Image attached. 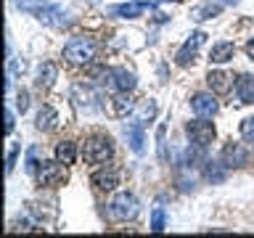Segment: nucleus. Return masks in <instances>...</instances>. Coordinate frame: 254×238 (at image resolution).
Segmentation results:
<instances>
[{"instance_id":"f257e3e1","label":"nucleus","mask_w":254,"mask_h":238,"mask_svg":"<svg viewBox=\"0 0 254 238\" xmlns=\"http://www.w3.org/2000/svg\"><path fill=\"white\" fill-rule=\"evenodd\" d=\"M82 156L87 164H106L114 156V140L109 135H90L82 143Z\"/></svg>"},{"instance_id":"f03ea898","label":"nucleus","mask_w":254,"mask_h":238,"mask_svg":"<svg viewBox=\"0 0 254 238\" xmlns=\"http://www.w3.org/2000/svg\"><path fill=\"white\" fill-rule=\"evenodd\" d=\"M95 53H98V45L90 37H71L66 45H64V59L74 66H85V63H93Z\"/></svg>"},{"instance_id":"7ed1b4c3","label":"nucleus","mask_w":254,"mask_h":238,"mask_svg":"<svg viewBox=\"0 0 254 238\" xmlns=\"http://www.w3.org/2000/svg\"><path fill=\"white\" fill-rule=\"evenodd\" d=\"M35 178L43 188H59V185H66L69 172H66V164H61L59 159H56V162L43 159V162L37 164V170H35Z\"/></svg>"},{"instance_id":"20e7f679","label":"nucleus","mask_w":254,"mask_h":238,"mask_svg":"<svg viewBox=\"0 0 254 238\" xmlns=\"http://www.w3.org/2000/svg\"><path fill=\"white\" fill-rule=\"evenodd\" d=\"M138 209H140L138 198H135L132 193H127V190H122V193H117L114 198H111L109 217L114 222H127V220H132L135 214H138Z\"/></svg>"},{"instance_id":"39448f33","label":"nucleus","mask_w":254,"mask_h":238,"mask_svg":"<svg viewBox=\"0 0 254 238\" xmlns=\"http://www.w3.org/2000/svg\"><path fill=\"white\" fill-rule=\"evenodd\" d=\"M186 135L190 138L193 146H204L206 148L214 138H217V130H214L212 122H206V117H198V119H193V122L186 124Z\"/></svg>"},{"instance_id":"423d86ee","label":"nucleus","mask_w":254,"mask_h":238,"mask_svg":"<svg viewBox=\"0 0 254 238\" xmlns=\"http://www.w3.org/2000/svg\"><path fill=\"white\" fill-rule=\"evenodd\" d=\"M71 103H74L82 114L101 111V95L95 93L90 85H74V90H71Z\"/></svg>"},{"instance_id":"0eeeda50","label":"nucleus","mask_w":254,"mask_h":238,"mask_svg":"<svg viewBox=\"0 0 254 238\" xmlns=\"http://www.w3.org/2000/svg\"><path fill=\"white\" fill-rule=\"evenodd\" d=\"M159 3V0H156ZM154 0H132V3H119V5H109V16H117V19H138L146 11H154L156 8Z\"/></svg>"},{"instance_id":"6e6552de","label":"nucleus","mask_w":254,"mask_h":238,"mask_svg":"<svg viewBox=\"0 0 254 238\" xmlns=\"http://www.w3.org/2000/svg\"><path fill=\"white\" fill-rule=\"evenodd\" d=\"M204 40H206L204 32H193V35L180 45V51L175 53V63H178V66H190V63L196 61V53H198V48H201Z\"/></svg>"},{"instance_id":"1a4fd4ad","label":"nucleus","mask_w":254,"mask_h":238,"mask_svg":"<svg viewBox=\"0 0 254 238\" xmlns=\"http://www.w3.org/2000/svg\"><path fill=\"white\" fill-rule=\"evenodd\" d=\"M222 164L228 167V170H241V167L249 162V151H246L241 143H233V140H228L225 146H222Z\"/></svg>"},{"instance_id":"9d476101","label":"nucleus","mask_w":254,"mask_h":238,"mask_svg":"<svg viewBox=\"0 0 254 238\" xmlns=\"http://www.w3.org/2000/svg\"><path fill=\"white\" fill-rule=\"evenodd\" d=\"M106 85L117 93H132L135 85H138V79H135V74L127 69H111L109 77H106Z\"/></svg>"},{"instance_id":"9b49d317","label":"nucleus","mask_w":254,"mask_h":238,"mask_svg":"<svg viewBox=\"0 0 254 238\" xmlns=\"http://www.w3.org/2000/svg\"><path fill=\"white\" fill-rule=\"evenodd\" d=\"M90 182L98 190H114L119 185V172L114 170V167H101V170H95L90 175Z\"/></svg>"},{"instance_id":"f8f14e48","label":"nucleus","mask_w":254,"mask_h":238,"mask_svg":"<svg viewBox=\"0 0 254 238\" xmlns=\"http://www.w3.org/2000/svg\"><path fill=\"white\" fill-rule=\"evenodd\" d=\"M190 109H193L198 117H214L220 109V103L214 101V93H196L193 98H190Z\"/></svg>"},{"instance_id":"ddd939ff","label":"nucleus","mask_w":254,"mask_h":238,"mask_svg":"<svg viewBox=\"0 0 254 238\" xmlns=\"http://www.w3.org/2000/svg\"><path fill=\"white\" fill-rule=\"evenodd\" d=\"M37 19L43 24H48V27H56V29H64L69 24L66 11H64L61 5H43V11L37 13Z\"/></svg>"},{"instance_id":"4468645a","label":"nucleus","mask_w":254,"mask_h":238,"mask_svg":"<svg viewBox=\"0 0 254 238\" xmlns=\"http://www.w3.org/2000/svg\"><path fill=\"white\" fill-rule=\"evenodd\" d=\"M125 135H127V143H130L132 154H143V151H146V132H143V122L135 119L132 124H127Z\"/></svg>"},{"instance_id":"2eb2a0df","label":"nucleus","mask_w":254,"mask_h":238,"mask_svg":"<svg viewBox=\"0 0 254 238\" xmlns=\"http://www.w3.org/2000/svg\"><path fill=\"white\" fill-rule=\"evenodd\" d=\"M230 74H225V71H209L206 74V85H209V90L212 93H217V95H225V93H230Z\"/></svg>"},{"instance_id":"dca6fc26","label":"nucleus","mask_w":254,"mask_h":238,"mask_svg":"<svg viewBox=\"0 0 254 238\" xmlns=\"http://www.w3.org/2000/svg\"><path fill=\"white\" fill-rule=\"evenodd\" d=\"M236 95L241 103H254V77L252 74H241L236 79Z\"/></svg>"},{"instance_id":"f3484780","label":"nucleus","mask_w":254,"mask_h":238,"mask_svg":"<svg viewBox=\"0 0 254 238\" xmlns=\"http://www.w3.org/2000/svg\"><path fill=\"white\" fill-rule=\"evenodd\" d=\"M56 74H59V69H56V63H51V61H43L37 66V87L40 90H48V87L53 85V79H56Z\"/></svg>"},{"instance_id":"a211bd4d","label":"nucleus","mask_w":254,"mask_h":238,"mask_svg":"<svg viewBox=\"0 0 254 238\" xmlns=\"http://www.w3.org/2000/svg\"><path fill=\"white\" fill-rule=\"evenodd\" d=\"M37 130H43V132H51L56 130V124H59V114H56V109L53 106H43L37 111Z\"/></svg>"},{"instance_id":"6ab92c4d","label":"nucleus","mask_w":254,"mask_h":238,"mask_svg":"<svg viewBox=\"0 0 254 238\" xmlns=\"http://www.w3.org/2000/svg\"><path fill=\"white\" fill-rule=\"evenodd\" d=\"M233 56H236L233 43H217V45H212V51H209L212 63H228V61H233Z\"/></svg>"},{"instance_id":"aec40b11","label":"nucleus","mask_w":254,"mask_h":238,"mask_svg":"<svg viewBox=\"0 0 254 238\" xmlns=\"http://www.w3.org/2000/svg\"><path fill=\"white\" fill-rule=\"evenodd\" d=\"M56 159H59L61 164H74V159H77V143H71V140H61L59 146H56Z\"/></svg>"},{"instance_id":"412c9836","label":"nucleus","mask_w":254,"mask_h":238,"mask_svg":"<svg viewBox=\"0 0 254 238\" xmlns=\"http://www.w3.org/2000/svg\"><path fill=\"white\" fill-rule=\"evenodd\" d=\"M132 109H135V103L130 98V93H117L114 101H111V111H114V117H127Z\"/></svg>"},{"instance_id":"4be33fe9","label":"nucleus","mask_w":254,"mask_h":238,"mask_svg":"<svg viewBox=\"0 0 254 238\" xmlns=\"http://www.w3.org/2000/svg\"><path fill=\"white\" fill-rule=\"evenodd\" d=\"M204 175H206V180H209L212 185H217V182H222V180L228 178V167L222 164V162H206Z\"/></svg>"},{"instance_id":"5701e85b","label":"nucleus","mask_w":254,"mask_h":238,"mask_svg":"<svg viewBox=\"0 0 254 238\" xmlns=\"http://www.w3.org/2000/svg\"><path fill=\"white\" fill-rule=\"evenodd\" d=\"M217 13H220V3H217V5L206 3V5H198V8H196V11L190 13V16H193L196 21H206V19H214Z\"/></svg>"},{"instance_id":"b1692460","label":"nucleus","mask_w":254,"mask_h":238,"mask_svg":"<svg viewBox=\"0 0 254 238\" xmlns=\"http://www.w3.org/2000/svg\"><path fill=\"white\" fill-rule=\"evenodd\" d=\"M156 117V103L154 101H143V106H140V111H138V122H151V119Z\"/></svg>"},{"instance_id":"393cba45","label":"nucleus","mask_w":254,"mask_h":238,"mask_svg":"<svg viewBox=\"0 0 254 238\" xmlns=\"http://www.w3.org/2000/svg\"><path fill=\"white\" fill-rule=\"evenodd\" d=\"M241 138L249 143V146H254V117H246L241 122Z\"/></svg>"},{"instance_id":"a878e982","label":"nucleus","mask_w":254,"mask_h":238,"mask_svg":"<svg viewBox=\"0 0 254 238\" xmlns=\"http://www.w3.org/2000/svg\"><path fill=\"white\" fill-rule=\"evenodd\" d=\"M16 5H19L21 8V11H27V13H40V11H43V0H16Z\"/></svg>"},{"instance_id":"bb28decb","label":"nucleus","mask_w":254,"mask_h":238,"mask_svg":"<svg viewBox=\"0 0 254 238\" xmlns=\"http://www.w3.org/2000/svg\"><path fill=\"white\" fill-rule=\"evenodd\" d=\"M151 230H154V233H162L164 230V209L162 206H156V209L151 212Z\"/></svg>"},{"instance_id":"cd10ccee","label":"nucleus","mask_w":254,"mask_h":238,"mask_svg":"<svg viewBox=\"0 0 254 238\" xmlns=\"http://www.w3.org/2000/svg\"><path fill=\"white\" fill-rule=\"evenodd\" d=\"M37 154H40V151H37V146H32L29 151H27V162H24V170H27L29 175H35V170H37Z\"/></svg>"},{"instance_id":"c85d7f7f","label":"nucleus","mask_w":254,"mask_h":238,"mask_svg":"<svg viewBox=\"0 0 254 238\" xmlns=\"http://www.w3.org/2000/svg\"><path fill=\"white\" fill-rule=\"evenodd\" d=\"M16 109H19L21 114L29 109V93L27 90H19V95H16Z\"/></svg>"},{"instance_id":"c756f323","label":"nucleus","mask_w":254,"mask_h":238,"mask_svg":"<svg viewBox=\"0 0 254 238\" xmlns=\"http://www.w3.org/2000/svg\"><path fill=\"white\" fill-rule=\"evenodd\" d=\"M159 159H162V162H167V146H164V124L159 127Z\"/></svg>"},{"instance_id":"7c9ffc66","label":"nucleus","mask_w":254,"mask_h":238,"mask_svg":"<svg viewBox=\"0 0 254 238\" xmlns=\"http://www.w3.org/2000/svg\"><path fill=\"white\" fill-rule=\"evenodd\" d=\"M16 159H19V146H11V151H8V164H5L8 172H11L13 167H16Z\"/></svg>"},{"instance_id":"2f4dec72","label":"nucleus","mask_w":254,"mask_h":238,"mask_svg":"<svg viewBox=\"0 0 254 238\" xmlns=\"http://www.w3.org/2000/svg\"><path fill=\"white\" fill-rule=\"evenodd\" d=\"M13 111L11 109H5V132H13Z\"/></svg>"},{"instance_id":"473e14b6","label":"nucleus","mask_w":254,"mask_h":238,"mask_svg":"<svg viewBox=\"0 0 254 238\" xmlns=\"http://www.w3.org/2000/svg\"><path fill=\"white\" fill-rule=\"evenodd\" d=\"M246 56L254 61V40H249V43H246Z\"/></svg>"},{"instance_id":"72a5a7b5","label":"nucleus","mask_w":254,"mask_h":238,"mask_svg":"<svg viewBox=\"0 0 254 238\" xmlns=\"http://www.w3.org/2000/svg\"><path fill=\"white\" fill-rule=\"evenodd\" d=\"M217 3H222V5H236V3H241V0H217Z\"/></svg>"},{"instance_id":"f704fd0d","label":"nucleus","mask_w":254,"mask_h":238,"mask_svg":"<svg viewBox=\"0 0 254 238\" xmlns=\"http://www.w3.org/2000/svg\"><path fill=\"white\" fill-rule=\"evenodd\" d=\"M159 3H164V0H159Z\"/></svg>"}]
</instances>
